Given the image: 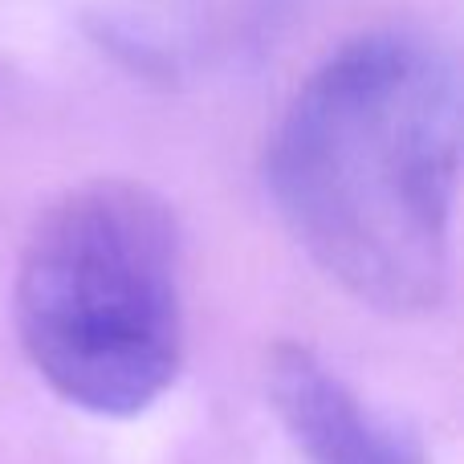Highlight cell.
<instances>
[{
  "label": "cell",
  "instance_id": "2",
  "mask_svg": "<svg viewBox=\"0 0 464 464\" xmlns=\"http://www.w3.org/2000/svg\"><path fill=\"white\" fill-rule=\"evenodd\" d=\"M33 371L90 416H139L179 375L176 212L135 179H90L37 217L16 265Z\"/></svg>",
  "mask_w": 464,
  "mask_h": 464
},
{
  "label": "cell",
  "instance_id": "3",
  "mask_svg": "<svg viewBox=\"0 0 464 464\" xmlns=\"http://www.w3.org/2000/svg\"><path fill=\"white\" fill-rule=\"evenodd\" d=\"M265 387L281 428L310 464H424L416 444L371 416L310 346H273Z\"/></svg>",
  "mask_w": 464,
  "mask_h": 464
},
{
  "label": "cell",
  "instance_id": "1",
  "mask_svg": "<svg viewBox=\"0 0 464 464\" xmlns=\"http://www.w3.org/2000/svg\"><path fill=\"white\" fill-rule=\"evenodd\" d=\"M460 82L440 37L359 33L285 106L265 184L302 253L362 305L436 310L452 281Z\"/></svg>",
  "mask_w": 464,
  "mask_h": 464
}]
</instances>
